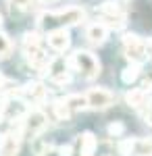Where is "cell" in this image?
<instances>
[{
	"instance_id": "cell-1",
	"label": "cell",
	"mask_w": 152,
	"mask_h": 156,
	"mask_svg": "<svg viewBox=\"0 0 152 156\" xmlns=\"http://www.w3.org/2000/svg\"><path fill=\"white\" fill-rule=\"evenodd\" d=\"M21 46H23V54H25V58H27V62L31 67H35L40 73H48V67H50L52 58L42 48V36L38 31H27L23 36Z\"/></svg>"
},
{
	"instance_id": "cell-2",
	"label": "cell",
	"mask_w": 152,
	"mask_h": 156,
	"mask_svg": "<svg viewBox=\"0 0 152 156\" xmlns=\"http://www.w3.org/2000/svg\"><path fill=\"white\" fill-rule=\"evenodd\" d=\"M85 21V11L81 6H67L60 11H52V12H42L38 17V25H48V23H56L63 27H73Z\"/></svg>"
},
{
	"instance_id": "cell-3",
	"label": "cell",
	"mask_w": 152,
	"mask_h": 156,
	"mask_svg": "<svg viewBox=\"0 0 152 156\" xmlns=\"http://www.w3.org/2000/svg\"><path fill=\"white\" fill-rule=\"evenodd\" d=\"M67 60H69L71 69L77 71L88 81H92V79H96L100 75V60L96 58L92 52H88V50H77Z\"/></svg>"
},
{
	"instance_id": "cell-4",
	"label": "cell",
	"mask_w": 152,
	"mask_h": 156,
	"mask_svg": "<svg viewBox=\"0 0 152 156\" xmlns=\"http://www.w3.org/2000/svg\"><path fill=\"white\" fill-rule=\"evenodd\" d=\"M48 125V117L42 112V110H27L25 112V117L21 121H19V127H21V131H23V135H27L29 140H35L40 133L46 129Z\"/></svg>"
},
{
	"instance_id": "cell-5",
	"label": "cell",
	"mask_w": 152,
	"mask_h": 156,
	"mask_svg": "<svg viewBox=\"0 0 152 156\" xmlns=\"http://www.w3.org/2000/svg\"><path fill=\"white\" fill-rule=\"evenodd\" d=\"M123 50H125V56H127L131 62L142 65L144 60L148 58L146 42L140 40V36H136V34H127V36L123 37Z\"/></svg>"
},
{
	"instance_id": "cell-6",
	"label": "cell",
	"mask_w": 152,
	"mask_h": 156,
	"mask_svg": "<svg viewBox=\"0 0 152 156\" xmlns=\"http://www.w3.org/2000/svg\"><path fill=\"white\" fill-rule=\"evenodd\" d=\"M85 98H88V108L94 110H104L115 104V94L106 87H90L85 92Z\"/></svg>"
},
{
	"instance_id": "cell-7",
	"label": "cell",
	"mask_w": 152,
	"mask_h": 156,
	"mask_svg": "<svg viewBox=\"0 0 152 156\" xmlns=\"http://www.w3.org/2000/svg\"><path fill=\"white\" fill-rule=\"evenodd\" d=\"M21 137H23L21 127L4 133L0 137V156H17L19 154V150H21Z\"/></svg>"
},
{
	"instance_id": "cell-8",
	"label": "cell",
	"mask_w": 152,
	"mask_h": 156,
	"mask_svg": "<svg viewBox=\"0 0 152 156\" xmlns=\"http://www.w3.org/2000/svg\"><path fill=\"white\" fill-rule=\"evenodd\" d=\"M46 44L50 48L54 50V52H65V50L71 46V34L67 27H54V29H50L46 34Z\"/></svg>"
},
{
	"instance_id": "cell-9",
	"label": "cell",
	"mask_w": 152,
	"mask_h": 156,
	"mask_svg": "<svg viewBox=\"0 0 152 156\" xmlns=\"http://www.w3.org/2000/svg\"><path fill=\"white\" fill-rule=\"evenodd\" d=\"M21 96L25 100H29L34 106H42L48 100V87L42 81H29L21 87Z\"/></svg>"
},
{
	"instance_id": "cell-10",
	"label": "cell",
	"mask_w": 152,
	"mask_h": 156,
	"mask_svg": "<svg viewBox=\"0 0 152 156\" xmlns=\"http://www.w3.org/2000/svg\"><path fill=\"white\" fill-rule=\"evenodd\" d=\"M85 40L94 44V46H102L106 40H108V27H106L102 21H96V23H90L85 27Z\"/></svg>"
},
{
	"instance_id": "cell-11",
	"label": "cell",
	"mask_w": 152,
	"mask_h": 156,
	"mask_svg": "<svg viewBox=\"0 0 152 156\" xmlns=\"http://www.w3.org/2000/svg\"><path fill=\"white\" fill-rule=\"evenodd\" d=\"M96 135L92 131H83L77 135V154L79 156H94L96 152Z\"/></svg>"
},
{
	"instance_id": "cell-12",
	"label": "cell",
	"mask_w": 152,
	"mask_h": 156,
	"mask_svg": "<svg viewBox=\"0 0 152 156\" xmlns=\"http://www.w3.org/2000/svg\"><path fill=\"white\" fill-rule=\"evenodd\" d=\"M125 102L133 108H142L148 104V90L146 87H131L125 96Z\"/></svg>"
},
{
	"instance_id": "cell-13",
	"label": "cell",
	"mask_w": 152,
	"mask_h": 156,
	"mask_svg": "<svg viewBox=\"0 0 152 156\" xmlns=\"http://www.w3.org/2000/svg\"><path fill=\"white\" fill-rule=\"evenodd\" d=\"M100 19L108 29H123L127 23L125 12H108V15H100Z\"/></svg>"
},
{
	"instance_id": "cell-14",
	"label": "cell",
	"mask_w": 152,
	"mask_h": 156,
	"mask_svg": "<svg viewBox=\"0 0 152 156\" xmlns=\"http://www.w3.org/2000/svg\"><path fill=\"white\" fill-rule=\"evenodd\" d=\"M63 102H65L73 112H75V110L88 108V98H85V94H69V96L63 98Z\"/></svg>"
},
{
	"instance_id": "cell-15",
	"label": "cell",
	"mask_w": 152,
	"mask_h": 156,
	"mask_svg": "<svg viewBox=\"0 0 152 156\" xmlns=\"http://www.w3.org/2000/svg\"><path fill=\"white\" fill-rule=\"evenodd\" d=\"M138 156H152V140H136L133 137V152Z\"/></svg>"
},
{
	"instance_id": "cell-16",
	"label": "cell",
	"mask_w": 152,
	"mask_h": 156,
	"mask_svg": "<svg viewBox=\"0 0 152 156\" xmlns=\"http://www.w3.org/2000/svg\"><path fill=\"white\" fill-rule=\"evenodd\" d=\"M52 110H54V115H56V119H59V121H69L71 115H73V110L63 102V98L56 100V102L52 104Z\"/></svg>"
},
{
	"instance_id": "cell-17",
	"label": "cell",
	"mask_w": 152,
	"mask_h": 156,
	"mask_svg": "<svg viewBox=\"0 0 152 156\" xmlns=\"http://www.w3.org/2000/svg\"><path fill=\"white\" fill-rule=\"evenodd\" d=\"M138 77H140V65H138V62L125 67L123 73H121V81H123V83H131V81H136Z\"/></svg>"
},
{
	"instance_id": "cell-18",
	"label": "cell",
	"mask_w": 152,
	"mask_h": 156,
	"mask_svg": "<svg viewBox=\"0 0 152 156\" xmlns=\"http://www.w3.org/2000/svg\"><path fill=\"white\" fill-rule=\"evenodd\" d=\"M13 52V42L4 31H0V58H9Z\"/></svg>"
},
{
	"instance_id": "cell-19",
	"label": "cell",
	"mask_w": 152,
	"mask_h": 156,
	"mask_svg": "<svg viewBox=\"0 0 152 156\" xmlns=\"http://www.w3.org/2000/svg\"><path fill=\"white\" fill-rule=\"evenodd\" d=\"M9 4H11V9L23 12V11H29V9H31L34 0H9Z\"/></svg>"
},
{
	"instance_id": "cell-20",
	"label": "cell",
	"mask_w": 152,
	"mask_h": 156,
	"mask_svg": "<svg viewBox=\"0 0 152 156\" xmlns=\"http://www.w3.org/2000/svg\"><path fill=\"white\" fill-rule=\"evenodd\" d=\"M123 131H125V125H123L121 121H115V123H110V125H108V133H110V135H115V137H119Z\"/></svg>"
},
{
	"instance_id": "cell-21",
	"label": "cell",
	"mask_w": 152,
	"mask_h": 156,
	"mask_svg": "<svg viewBox=\"0 0 152 156\" xmlns=\"http://www.w3.org/2000/svg\"><path fill=\"white\" fill-rule=\"evenodd\" d=\"M59 156H73V146H60L59 148Z\"/></svg>"
},
{
	"instance_id": "cell-22",
	"label": "cell",
	"mask_w": 152,
	"mask_h": 156,
	"mask_svg": "<svg viewBox=\"0 0 152 156\" xmlns=\"http://www.w3.org/2000/svg\"><path fill=\"white\" fill-rule=\"evenodd\" d=\"M144 119H146V123H148V125H152V108H148V110H146Z\"/></svg>"
},
{
	"instance_id": "cell-23",
	"label": "cell",
	"mask_w": 152,
	"mask_h": 156,
	"mask_svg": "<svg viewBox=\"0 0 152 156\" xmlns=\"http://www.w3.org/2000/svg\"><path fill=\"white\" fill-rule=\"evenodd\" d=\"M4 106H6V102H4V98L0 96V117L4 115Z\"/></svg>"
},
{
	"instance_id": "cell-24",
	"label": "cell",
	"mask_w": 152,
	"mask_h": 156,
	"mask_svg": "<svg viewBox=\"0 0 152 156\" xmlns=\"http://www.w3.org/2000/svg\"><path fill=\"white\" fill-rule=\"evenodd\" d=\"M4 83V77H2V73H0V85Z\"/></svg>"
},
{
	"instance_id": "cell-25",
	"label": "cell",
	"mask_w": 152,
	"mask_h": 156,
	"mask_svg": "<svg viewBox=\"0 0 152 156\" xmlns=\"http://www.w3.org/2000/svg\"><path fill=\"white\" fill-rule=\"evenodd\" d=\"M0 27H2V12H0Z\"/></svg>"
}]
</instances>
